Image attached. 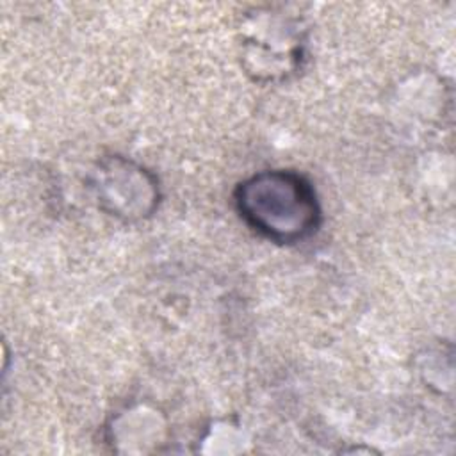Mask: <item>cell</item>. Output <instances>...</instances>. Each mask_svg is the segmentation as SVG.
<instances>
[{
	"instance_id": "6da1fadb",
	"label": "cell",
	"mask_w": 456,
	"mask_h": 456,
	"mask_svg": "<svg viewBox=\"0 0 456 456\" xmlns=\"http://www.w3.org/2000/svg\"><path fill=\"white\" fill-rule=\"evenodd\" d=\"M240 217L264 237L294 244L310 237L321 223V207L314 187L294 171H264L235 191Z\"/></svg>"
}]
</instances>
